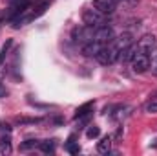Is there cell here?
Returning a JSON list of instances; mask_svg holds the SVG:
<instances>
[{
  "instance_id": "obj_16",
  "label": "cell",
  "mask_w": 157,
  "mask_h": 156,
  "mask_svg": "<svg viewBox=\"0 0 157 156\" xmlns=\"http://www.w3.org/2000/svg\"><path fill=\"white\" fill-rule=\"evenodd\" d=\"M146 110H148V112H157V94L152 97V101L146 105Z\"/></svg>"
},
{
  "instance_id": "obj_18",
  "label": "cell",
  "mask_w": 157,
  "mask_h": 156,
  "mask_svg": "<svg viewBox=\"0 0 157 156\" xmlns=\"http://www.w3.org/2000/svg\"><path fill=\"white\" fill-rule=\"evenodd\" d=\"M39 143L35 142V140H29V142H26V143H22V149H31V147H37Z\"/></svg>"
},
{
  "instance_id": "obj_19",
  "label": "cell",
  "mask_w": 157,
  "mask_h": 156,
  "mask_svg": "<svg viewBox=\"0 0 157 156\" xmlns=\"http://www.w3.org/2000/svg\"><path fill=\"white\" fill-rule=\"evenodd\" d=\"M6 96H7V88L4 86V83H0V99L6 97Z\"/></svg>"
},
{
  "instance_id": "obj_13",
  "label": "cell",
  "mask_w": 157,
  "mask_h": 156,
  "mask_svg": "<svg viewBox=\"0 0 157 156\" xmlns=\"http://www.w3.org/2000/svg\"><path fill=\"white\" fill-rule=\"evenodd\" d=\"M11 44H13V40L7 39L4 42V46L0 48V66H2V63H4V59L7 57V53H9V48H11Z\"/></svg>"
},
{
  "instance_id": "obj_14",
  "label": "cell",
  "mask_w": 157,
  "mask_h": 156,
  "mask_svg": "<svg viewBox=\"0 0 157 156\" xmlns=\"http://www.w3.org/2000/svg\"><path fill=\"white\" fill-rule=\"evenodd\" d=\"M99 136H101V129H99L97 125H90L88 130H86V138L93 140V138H99Z\"/></svg>"
},
{
  "instance_id": "obj_10",
  "label": "cell",
  "mask_w": 157,
  "mask_h": 156,
  "mask_svg": "<svg viewBox=\"0 0 157 156\" xmlns=\"http://www.w3.org/2000/svg\"><path fill=\"white\" fill-rule=\"evenodd\" d=\"M93 110V101H88V103H84L82 107H78L77 112H75V119H78V117L86 116V114H90Z\"/></svg>"
},
{
  "instance_id": "obj_12",
  "label": "cell",
  "mask_w": 157,
  "mask_h": 156,
  "mask_svg": "<svg viewBox=\"0 0 157 156\" xmlns=\"http://www.w3.org/2000/svg\"><path fill=\"white\" fill-rule=\"evenodd\" d=\"M0 151L4 154H9L11 153V138L9 136H2V140H0Z\"/></svg>"
},
{
  "instance_id": "obj_8",
  "label": "cell",
  "mask_w": 157,
  "mask_h": 156,
  "mask_svg": "<svg viewBox=\"0 0 157 156\" xmlns=\"http://www.w3.org/2000/svg\"><path fill=\"white\" fill-rule=\"evenodd\" d=\"M133 51H135V46H133V44L126 46L124 50H121V51H119V61H122V63H128V61H132V57H133Z\"/></svg>"
},
{
  "instance_id": "obj_11",
  "label": "cell",
  "mask_w": 157,
  "mask_h": 156,
  "mask_svg": "<svg viewBox=\"0 0 157 156\" xmlns=\"http://www.w3.org/2000/svg\"><path fill=\"white\" fill-rule=\"evenodd\" d=\"M66 151H68L70 154H78L80 147H78V142H75V136H71V138L66 142Z\"/></svg>"
},
{
  "instance_id": "obj_7",
  "label": "cell",
  "mask_w": 157,
  "mask_h": 156,
  "mask_svg": "<svg viewBox=\"0 0 157 156\" xmlns=\"http://www.w3.org/2000/svg\"><path fill=\"white\" fill-rule=\"evenodd\" d=\"M102 46L99 44V42H95V40H90L88 44H84L82 46V53L84 55H88V57H95L97 53H99V50H101Z\"/></svg>"
},
{
  "instance_id": "obj_4",
  "label": "cell",
  "mask_w": 157,
  "mask_h": 156,
  "mask_svg": "<svg viewBox=\"0 0 157 156\" xmlns=\"http://www.w3.org/2000/svg\"><path fill=\"white\" fill-rule=\"evenodd\" d=\"M93 40L99 42L101 46H106V44H110V42L115 40V33H113V30H112L108 24H104V26H101V28H95Z\"/></svg>"
},
{
  "instance_id": "obj_5",
  "label": "cell",
  "mask_w": 157,
  "mask_h": 156,
  "mask_svg": "<svg viewBox=\"0 0 157 156\" xmlns=\"http://www.w3.org/2000/svg\"><path fill=\"white\" fill-rule=\"evenodd\" d=\"M93 7L101 11L102 15H112L117 9V2L115 0H93Z\"/></svg>"
},
{
  "instance_id": "obj_3",
  "label": "cell",
  "mask_w": 157,
  "mask_h": 156,
  "mask_svg": "<svg viewBox=\"0 0 157 156\" xmlns=\"http://www.w3.org/2000/svg\"><path fill=\"white\" fill-rule=\"evenodd\" d=\"M82 20H84L86 26H91V28H101V26L106 24L104 15L101 11H97V9H86L82 13Z\"/></svg>"
},
{
  "instance_id": "obj_1",
  "label": "cell",
  "mask_w": 157,
  "mask_h": 156,
  "mask_svg": "<svg viewBox=\"0 0 157 156\" xmlns=\"http://www.w3.org/2000/svg\"><path fill=\"white\" fill-rule=\"evenodd\" d=\"M95 57H97V61H99L101 64H104V66L113 64L119 59V50H117V46H115V42H110V44L102 46Z\"/></svg>"
},
{
  "instance_id": "obj_17",
  "label": "cell",
  "mask_w": 157,
  "mask_h": 156,
  "mask_svg": "<svg viewBox=\"0 0 157 156\" xmlns=\"http://www.w3.org/2000/svg\"><path fill=\"white\" fill-rule=\"evenodd\" d=\"M18 123H40L39 117H20Z\"/></svg>"
},
{
  "instance_id": "obj_2",
  "label": "cell",
  "mask_w": 157,
  "mask_h": 156,
  "mask_svg": "<svg viewBox=\"0 0 157 156\" xmlns=\"http://www.w3.org/2000/svg\"><path fill=\"white\" fill-rule=\"evenodd\" d=\"M132 66H133V72H137V74L146 72V70L150 68V53L141 51V50L135 48L133 57H132Z\"/></svg>"
},
{
  "instance_id": "obj_6",
  "label": "cell",
  "mask_w": 157,
  "mask_h": 156,
  "mask_svg": "<svg viewBox=\"0 0 157 156\" xmlns=\"http://www.w3.org/2000/svg\"><path fill=\"white\" fill-rule=\"evenodd\" d=\"M155 46H157V40L154 35H144L143 39L137 42V50H141V51H146V53H152L154 50H155Z\"/></svg>"
},
{
  "instance_id": "obj_20",
  "label": "cell",
  "mask_w": 157,
  "mask_h": 156,
  "mask_svg": "<svg viewBox=\"0 0 157 156\" xmlns=\"http://www.w3.org/2000/svg\"><path fill=\"white\" fill-rule=\"evenodd\" d=\"M152 147H155V149H157V140H155V142H152Z\"/></svg>"
},
{
  "instance_id": "obj_9",
  "label": "cell",
  "mask_w": 157,
  "mask_h": 156,
  "mask_svg": "<svg viewBox=\"0 0 157 156\" xmlns=\"http://www.w3.org/2000/svg\"><path fill=\"white\" fill-rule=\"evenodd\" d=\"M110 149H112V138H110V136H106V138H102V140L99 142L97 151H99L101 154H106V153H110Z\"/></svg>"
},
{
  "instance_id": "obj_15",
  "label": "cell",
  "mask_w": 157,
  "mask_h": 156,
  "mask_svg": "<svg viewBox=\"0 0 157 156\" xmlns=\"http://www.w3.org/2000/svg\"><path fill=\"white\" fill-rule=\"evenodd\" d=\"M39 147H40L42 153H53L55 151V143L53 142H40Z\"/></svg>"
}]
</instances>
